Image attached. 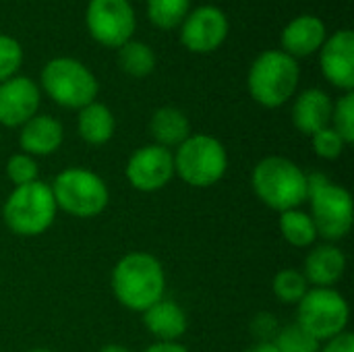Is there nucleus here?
Wrapping results in <instances>:
<instances>
[{"label": "nucleus", "instance_id": "1", "mask_svg": "<svg viewBox=\"0 0 354 352\" xmlns=\"http://www.w3.org/2000/svg\"><path fill=\"white\" fill-rule=\"evenodd\" d=\"M112 293L129 311L143 313L166 293V274L151 253L133 251L122 255L112 270Z\"/></svg>", "mask_w": 354, "mask_h": 352}, {"label": "nucleus", "instance_id": "2", "mask_svg": "<svg viewBox=\"0 0 354 352\" xmlns=\"http://www.w3.org/2000/svg\"><path fill=\"white\" fill-rule=\"evenodd\" d=\"M251 187L263 205L280 214L299 210L307 201V174L282 156L263 158L253 168Z\"/></svg>", "mask_w": 354, "mask_h": 352}, {"label": "nucleus", "instance_id": "3", "mask_svg": "<svg viewBox=\"0 0 354 352\" xmlns=\"http://www.w3.org/2000/svg\"><path fill=\"white\" fill-rule=\"evenodd\" d=\"M307 201L311 203V220L317 237L328 243L342 241L354 220L353 195L348 189L332 183L326 174H307Z\"/></svg>", "mask_w": 354, "mask_h": 352}, {"label": "nucleus", "instance_id": "4", "mask_svg": "<svg viewBox=\"0 0 354 352\" xmlns=\"http://www.w3.org/2000/svg\"><path fill=\"white\" fill-rule=\"evenodd\" d=\"M299 62L282 50H266L249 68L251 98L266 108L284 106L299 85Z\"/></svg>", "mask_w": 354, "mask_h": 352}, {"label": "nucleus", "instance_id": "5", "mask_svg": "<svg viewBox=\"0 0 354 352\" xmlns=\"http://www.w3.org/2000/svg\"><path fill=\"white\" fill-rule=\"evenodd\" d=\"M56 201L50 185L35 180L23 187H15L2 207L6 228L17 237H39L56 220Z\"/></svg>", "mask_w": 354, "mask_h": 352}, {"label": "nucleus", "instance_id": "6", "mask_svg": "<svg viewBox=\"0 0 354 352\" xmlns=\"http://www.w3.org/2000/svg\"><path fill=\"white\" fill-rule=\"evenodd\" d=\"M174 158V174H178L189 187L207 189L218 185L228 170V154L222 141L212 135H191L183 141Z\"/></svg>", "mask_w": 354, "mask_h": 352}, {"label": "nucleus", "instance_id": "7", "mask_svg": "<svg viewBox=\"0 0 354 352\" xmlns=\"http://www.w3.org/2000/svg\"><path fill=\"white\" fill-rule=\"evenodd\" d=\"M56 207L75 218H95L110 201L104 178L87 168H66L50 185Z\"/></svg>", "mask_w": 354, "mask_h": 352}, {"label": "nucleus", "instance_id": "8", "mask_svg": "<svg viewBox=\"0 0 354 352\" xmlns=\"http://www.w3.org/2000/svg\"><path fill=\"white\" fill-rule=\"evenodd\" d=\"M44 91L62 108L81 110L95 102L97 81L93 73L75 58H54L41 71Z\"/></svg>", "mask_w": 354, "mask_h": 352}, {"label": "nucleus", "instance_id": "9", "mask_svg": "<svg viewBox=\"0 0 354 352\" xmlns=\"http://www.w3.org/2000/svg\"><path fill=\"white\" fill-rule=\"evenodd\" d=\"M348 317V303L334 288H309L297 305V326L319 342L346 332Z\"/></svg>", "mask_w": 354, "mask_h": 352}, {"label": "nucleus", "instance_id": "10", "mask_svg": "<svg viewBox=\"0 0 354 352\" xmlns=\"http://www.w3.org/2000/svg\"><path fill=\"white\" fill-rule=\"evenodd\" d=\"M87 29L106 48H120L133 37L135 10L129 0H89Z\"/></svg>", "mask_w": 354, "mask_h": 352}, {"label": "nucleus", "instance_id": "11", "mask_svg": "<svg viewBox=\"0 0 354 352\" xmlns=\"http://www.w3.org/2000/svg\"><path fill=\"white\" fill-rule=\"evenodd\" d=\"M127 180L133 189L141 193L162 191L174 178V158L172 151L162 145H145L133 151L124 168Z\"/></svg>", "mask_w": 354, "mask_h": 352}, {"label": "nucleus", "instance_id": "12", "mask_svg": "<svg viewBox=\"0 0 354 352\" xmlns=\"http://www.w3.org/2000/svg\"><path fill=\"white\" fill-rule=\"evenodd\" d=\"M228 35V19L222 8L214 4L191 10L180 23V41L197 54L218 50Z\"/></svg>", "mask_w": 354, "mask_h": 352}, {"label": "nucleus", "instance_id": "13", "mask_svg": "<svg viewBox=\"0 0 354 352\" xmlns=\"http://www.w3.org/2000/svg\"><path fill=\"white\" fill-rule=\"evenodd\" d=\"M39 110V87L29 77H10L0 83V124L23 127Z\"/></svg>", "mask_w": 354, "mask_h": 352}, {"label": "nucleus", "instance_id": "14", "mask_svg": "<svg viewBox=\"0 0 354 352\" xmlns=\"http://www.w3.org/2000/svg\"><path fill=\"white\" fill-rule=\"evenodd\" d=\"M322 71L324 77L342 91H353L354 87V35L344 29L334 33L322 46Z\"/></svg>", "mask_w": 354, "mask_h": 352}, {"label": "nucleus", "instance_id": "15", "mask_svg": "<svg viewBox=\"0 0 354 352\" xmlns=\"http://www.w3.org/2000/svg\"><path fill=\"white\" fill-rule=\"evenodd\" d=\"M346 272V255L332 243L317 245L305 257L303 276L315 288H334Z\"/></svg>", "mask_w": 354, "mask_h": 352}, {"label": "nucleus", "instance_id": "16", "mask_svg": "<svg viewBox=\"0 0 354 352\" xmlns=\"http://www.w3.org/2000/svg\"><path fill=\"white\" fill-rule=\"evenodd\" d=\"M62 124L48 114H35L21 127L19 133V145L23 154H29L33 158H46L54 154L62 145Z\"/></svg>", "mask_w": 354, "mask_h": 352}, {"label": "nucleus", "instance_id": "17", "mask_svg": "<svg viewBox=\"0 0 354 352\" xmlns=\"http://www.w3.org/2000/svg\"><path fill=\"white\" fill-rule=\"evenodd\" d=\"M143 324L158 342H178L189 328V317L176 301L164 297L143 311Z\"/></svg>", "mask_w": 354, "mask_h": 352}, {"label": "nucleus", "instance_id": "18", "mask_svg": "<svg viewBox=\"0 0 354 352\" xmlns=\"http://www.w3.org/2000/svg\"><path fill=\"white\" fill-rule=\"evenodd\" d=\"M326 41V23L313 15H301L292 19L282 31V52L288 56H309L322 50Z\"/></svg>", "mask_w": 354, "mask_h": 352}, {"label": "nucleus", "instance_id": "19", "mask_svg": "<svg viewBox=\"0 0 354 352\" xmlns=\"http://www.w3.org/2000/svg\"><path fill=\"white\" fill-rule=\"evenodd\" d=\"M334 104L330 95L317 87L305 89L292 106V122L303 135H315L317 131L330 127Z\"/></svg>", "mask_w": 354, "mask_h": 352}, {"label": "nucleus", "instance_id": "20", "mask_svg": "<svg viewBox=\"0 0 354 352\" xmlns=\"http://www.w3.org/2000/svg\"><path fill=\"white\" fill-rule=\"evenodd\" d=\"M149 133H151L156 145L172 149L191 137V122L183 110L164 106L153 112V116L149 120Z\"/></svg>", "mask_w": 354, "mask_h": 352}, {"label": "nucleus", "instance_id": "21", "mask_svg": "<svg viewBox=\"0 0 354 352\" xmlns=\"http://www.w3.org/2000/svg\"><path fill=\"white\" fill-rule=\"evenodd\" d=\"M77 129H79V135L85 143L104 145L114 137L116 120H114V114L110 112L108 106H104L100 102H91L79 110Z\"/></svg>", "mask_w": 354, "mask_h": 352}, {"label": "nucleus", "instance_id": "22", "mask_svg": "<svg viewBox=\"0 0 354 352\" xmlns=\"http://www.w3.org/2000/svg\"><path fill=\"white\" fill-rule=\"evenodd\" d=\"M280 234L282 239L297 247V249H307L317 241V230L315 224L311 220V216L307 212L301 210H288L280 214Z\"/></svg>", "mask_w": 354, "mask_h": 352}, {"label": "nucleus", "instance_id": "23", "mask_svg": "<svg viewBox=\"0 0 354 352\" xmlns=\"http://www.w3.org/2000/svg\"><path fill=\"white\" fill-rule=\"evenodd\" d=\"M118 64L127 75L141 79L156 68V54L147 44L129 39L118 48Z\"/></svg>", "mask_w": 354, "mask_h": 352}, {"label": "nucleus", "instance_id": "24", "mask_svg": "<svg viewBox=\"0 0 354 352\" xmlns=\"http://www.w3.org/2000/svg\"><path fill=\"white\" fill-rule=\"evenodd\" d=\"M272 290H274V295H276V299L280 303H284V305H299V301L309 290V282H307V278L303 276L301 270L286 268V270H280L274 276Z\"/></svg>", "mask_w": 354, "mask_h": 352}, {"label": "nucleus", "instance_id": "25", "mask_svg": "<svg viewBox=\"0 0 354 352\" xmlns=\"http://www.w3.org/2000/svg\"><path fill=\"white\" fill-rule=\"evenodd\" d=\"M191 0H147L149 21L160 29L178 27L189 15Z\"/></svg>", "mask_w": 354, "mask_h": 352}, {"label": "nucleus", "instance_id": "26", "mask_svg": "<svg viewBox=\"0 0 354 352\" xmlns=\"http://www.w3.org/2000/svg\"><path fill=\"white\" fill-rule=\"evenodd\" d=\"M274 344L278 352H319L322 349V342L297 324L280 328L278 336L274 338Z\"/></svg>", "mask_w": 354, "mask_h": 352}, {"label": "nucleus", "instance_id": "27", "mask_svg": "<svg viewBox=\"0 0 354 352\" xmlns=\"http://www.w3.org/2000/svg\"><path fill=\"white\" fill-rule=\"evenodd\" d=\"M332 129L344 139L346 145L354 143V93H344L332 110Z\"/></svg>", "mask_w": 354, "mask_h": 352}, {"label": "nucleus", "instance_id": "28", "mask_svg": "<svg viewBox=\"0 0 354 352\" xmlns=\"http://www.w3.org/2000/svg\"><path fill=\"white\" fill-rule=\"evenodd\" d=\"M37 174H39L37 162L29 154H23V151L21 154H15L6 162V176H8V180L15 187H23V185H29V183L39 180Z\"/></svg>", "mask_w": 354, "mask_h": 352}, {"label": "nucleus", "instance_id": "29", "mask_svg": "<svg viewBox=\"0 0 354 352\" xmlns=\"http://www.w3.org/2000/svg\"><path fill=\"white\" fill-rule=\"evenodd\" d=\"M23 62V50L21 44L10 37L0 33V83L8 81L10 77L17 75L19 66Z\"/></svg>", "mask_w": 354, "mask_h": 352}, {"label": "nucleus", "instance_id": "30", "mask_svg": "<svg viewBox=\"0 0 354 352\" xmlns=\"http://www.w3.org/2000/svg\"><path fill=\"white\" fill-rule=\"evenodd\" d=\"M311 143H313V151L324 160H338L346 147L344 139L332 127H326L315 135H311Z\"/></svg>", "mask_w": 354, "mask_h": 352}, {"label": "nucleus", "instance_id": "31", "mask_svg": "<svg viewBox=\"0 0 354 352\" xmlns=\"http://www.w3.org/2000/svg\"><path fill=\"white\" fill-rule=\"evenodd\" d=\"M251 332L253 336L259 338V342H274V338L278 336L280 332V326L276 322L274 315L270 313H259L255 315V319L251 322Z\"/></svg>", "mask_w": 354, "mask_h": 352}, {"label": "nucleus", "instance_id": "32", "mask_svg": "<svg viewBox=\"0 0 354 352\" xmlns=\"http://www.w3.org/2000/svg\"><path fill=\"white\" fill-rule=\"evenodd\" d=\"M319 352H354V336L351 332H342L336 338L328 340Z\"/></svg>", "mask_w": 354, "mask_h": 352}, {"label": "nucleus", "instance_id": "33", "mask_svg": "<svg viewBox=\"0 0 354 352\" xmlns=\"http://www.w3.org/2000/svg\"><path fill=\"white\" fill-rule=\"evenodd\" d=\"M143 352H189L180 342H153Z\"/></svg>", "mask_w": 354, "mask_h": 352}, {"label": "nucleus", "instance_id": "34", "mask_svg": "<svg viewBox=\"0 0 354 352\" xmlns=\"http://www.w3.org/2000/svg\"><path fill=\"white\" fill-rule=\"evenodd\" d=\"M245 352H278V349H276L274 342H257V344H253L251 349H247Z\"/></svg>", "mask_w": 354, "mask_h": 352}, {"label": "nucleus", "instance_id": "35", "mask_svg": "<svg viewBox=\"0 0 354 352\" xmlns=\"http://www.w3.org/2000/svg\"><path fill=\"white\" fill-rule=\"evenodd\" d=\"M100 352H133L131 349H127V346H122V344H106V346H102Z\"/></svg>", "mask_w": 354, "mask_h": 352}, {"label": "nucleus", "instance_id": "36", "mask_svg": "<svg viewBox=\"0 0 354 352\" xmlns=\"http://www.w3.org/2000/svg\"><path fill=\"white\" fill-rule=\"evenodd\" d=\"M29 352H52V351H48V349H31Z\"/></svg>", "mask_w": 354, "mask_h": 352}]
</instances>
